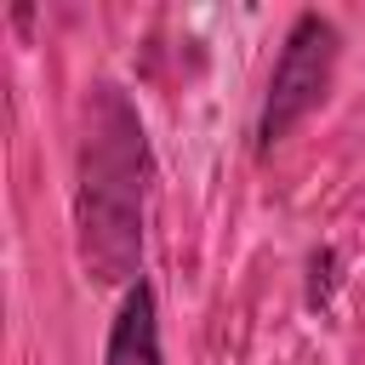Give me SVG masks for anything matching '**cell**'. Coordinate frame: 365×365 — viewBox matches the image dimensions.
Listing matches in <instances>:
<instances>
[{"instance_id":"1","label":"cell","mask_w":365,"mask_h":365,"mask_svg":"<svg viewBox=\"0 0 365 365\" xmlns=\"http://www.w3.org/2000/svg\"><path fill=\"white\" fill-rule=\"evenodd\" d=\"M143 177H148V143L131 97L108 80L86 97V137H80V188H74V222H80V262L97 285H137L143 262Z\"/></svg>"},{"instance_id":"4","label":"cell","mask_w":365,"mask_h":365,"mask_svg":"<svg viewBox=\"0 0 365 365\" xmlns=\"http://www.w3.org/2000/svg\"><path fill=\"white\" fill-rule=\"evenodd\" d=\"M331 268H336V251L319 245V251L308 257V308H325V297H331Z\"/></svg>"},{"instance_id":"2","label":"cell","mask_w":365,"mask_h":365,"mask_svg":"<svg viewBox=\"0 0 365 365\" xmlns=\"http://www.w3.org/2000/svg\"><path fill=\"white\" fill-rule=\"evenodd\" d=\"M336 57H342V29L325 11H297L285 29V46L274 57L268 91H262V114H257V154H274L325 97L336 80Z\"/></svg>"},{"instance_id":"3","label":"cell","mask_w":365,"mask_h":365,"mask_svg":"<svg viewBox=\"0 0 365 365\" xmlns=\"http://www.w3.org/2000/svg\"><path fill=\"white\" fill-rule=\"evenodd\" d=\"M103 365H165V354H160V302H154V285L148 279H137L120 297V314L108 325Z\"/></svg>"}]
</instances>
